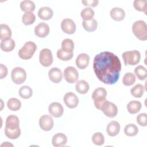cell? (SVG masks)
Here are the masks:
<instances>
[{"label":"cell","instance_id":"obj_1","mask_svg":"<svg viewBox=\"0 0 147 147\" xmlns=\"http://www.w3.org/2000/svg\"><path fill=\"white\" fill-rule=\"evenodd\" d=\"M93 69L100 81L106 84H113L118 80L121 63L117 55L112 52L105 51L95 56Z\"/></svg>","mask_w":147,"mask_h":147},{"label":"cell","instance_id":"obj_2","mask_svg":"<svg viewBox=\"0 0 147 147\" xmlns=\"http://www.w3.org/2000/svg\"><path fill=\"white\" fill-rule=\"evenodd\" d=\"M132 31L135 36L140 40H146L147 25L145 21L138 20L134 22L132 26Z\"/></svg>","mask_w":147,"mask_h":147},{"label":"cell","instance_id":"obj_3","mask_svg":"<svg viewBox=\"0 0 147 147\" xmlns=\"http://www.w3.org/2000/svg\"><path fill=\"white\" fill-rule=\"evenodd\" d=\"M37 49L36 44L32 41L25 42L24 46L19 50L18 56L23 60H28L32 57Z\"/></svg>","mask_w":147,"mask_h":147},{"label":"cell","instance_id":"obj_4","mask_svg":"<svg viewBox=\"0 0 147 147\" xmlns=\"http://www.w3.org/2000/svg\"><path fill=\"white\" fill-rule=\"evenodd\" d=\"M122 57L125 65H135L141 59L140 53L137 50L126 51L122 53Z\"/></svg>","mask_w":147,"mask_h":147},{"label":"cell","instance_id":"obj_5","mask_svg":"<svg viewBox=\"0 0 147 147\" xmlns=\"http://www.w3.org/2000/svg\"><path fill=\"white\" fill-rule=\"evenodd\" d=\"M106 95L107 91L103 87H98L93 91L92 98L94 100V105L97 109L101 110L103 103L106 100Z\"/></svg>","mask_w":147,"mask_h":147},{"label":"cell","instance_id":"obj_6","mask_svg":"<svg viewBox=\"0 0 147 147\" xmlns=\"http://www.w3.org/2000/svg\"><path fill=\"white\" fill-rule=\"evenodd\" d=\"M11 78L12 81L17 84L23 83L26 79V73L21 67H15L11 71Z\"/></svg>","mask_w":147,"mask_h":147},{"label":"cell","instance_id":"obj_7","mask_svg":"<svg viewBox=\"0 0 147 147\" xmlns=\"http://www.w3.org/2000/svg\"><path fill=\"white\" fill-rule=\"evenodd\" d=\"M39 61L40 64L45 67H49L53 63V56L51 50L47 48H44L40 52Z\"/></svg>","mask_w":147,"mask_h":147},{"label":"cell","instance_id":"obj_8","mask_svg":"<svg viewBox=\"0 0 147 147\" xmlns=\"http://www.w3.org/2000/svg\"><path fill=\"white\" fill-rule=\"evenodd\" d=\"M104 114L108 117H115L118 113V108L117 106L112 102L106 100L103 103L101 110Z\"/></svg>","mask_w":147,"mask_h":147},{"label":"cell","instance_id":"obj_9","mask_svg":"<svg viewBox=\"0 0 147 147\" xmlns=\"http://www.w3.org/2000/svg\"><path fill=\"white\" fill-rule=\"evenodd\" d=\"M65 80L69 83H75L79 79V74L77 69L72 66L67 67L64 71Z\"/></svg>","mask_w":147,"mask_h":147},{"label":"cell","instance_id":"obj_10","mask_svg":"<svg viewBox=\"0 0 147 147\" xmlns=\"http://www.w3.org/2000/svg\"><path fill=\"white\" fill-rule=\"evenodd\" d=\"M39 125L42 130L44 131H49L53 127V119L49 115H43L40 118Z\"/></svg>","mask_w":147,"mask_h":147},{"label":"cell","instance_id":"obj_11","mask_svg":"<svg viewBox=\"0 0 147 147\" xmlns=\"http://www.w3.org/2000/svg\"><path fill=\"white\" fill-rule=\"evenodd\" d=\"M65 105L69 109H74L77 107L79 103L78 97L73 92H69L66 93L63 98Z\"/></svg>","mask_w":147,"mask_h":147},{"label":"cell","instance_id":"obj_12","mask_svg":"<svg viewBox=\"0 0 147 147\" xmlns=\"http://www.w3.org/2000/svg\"><path fill=\"white\" fill-rule=\"evenodd\" d=\"M61 28L64 33L72 34L76 31V25L71 19L65 18L61 22Z\"/></svg>","mask_w":147,"mask_h":147},{"label":"cell","instance_id":"obj_13","mask_svg":"<svg viewBox=\"0 0 147 147\" xmlns=\"http://www.w3.org/2000/svg\"><path fill=\"white\" fill-rule=\"evenodd\" d=\"M49 33V27L47 24L44 22L39 23L35 26L34 33L39 37L44 38L48 35Z\"/></svg>","mask_w":147,"mask_h":147},{"label":"cell","instance_id":"obj_14","mask_svg":"<svg viewBox=\"0 0 147 147\" xmlns=\"http://www.w3.org/2000/svg\"><path fill=\"white\" fill-rule=\"evenodd\" d=\"M49 114L54 117H60L64 112V109L63 106L58 102H53L49 106L48 108Z\"/></svg>","mask_w":147,"mask_h":147},{"label":"cell","instance_id":"obj_15","mask_svg":"<svg viewBox=\"0 0 147 147\" xmlns=\"http://www.w3.org/2000/svg\"><path fill=\"white\" fill-rule=\"evenodd\" d=\"M19 124V118L14 115H10L6 118L5 122V128L10 130L17 129L20 128Z\"/></svg>","mask_w":147,"mask_h":147},{"label":"cell","instance_id":"obj_16","mask_svg":"<svg viewBox=\"0 0 147 147\" xmlns=\"http://www.w3.org/2000/svg\"><path fill=\"white\" fill-rule=\"evenodd\" d=\"M90 57L87 54L81 53L78 56L76 59V65L80 69H85L89 64Z\"/></svg>","mask_w":147,"mask_h":147},{"label":"cell","instance_id":"obj_17","mask_svg":"<svg viewBox=\"0 0 147 147\" xmlns=\"http://www.w3.org/2000/svg\"><path fill=\"white\" fill-rule=\"evenodd\" d=\"M48 76L49 79L55 83H59L63 78L61 71L56 67H53L49 71Z\"/></svg>","mask_w":147,"mask_h":147},{"label":"cell","instance_id":"obj_18","mask_svg":"<svg viewBox=\"0 0 147 147\" xmlns=\"http://www.w3.org/2000/svg\"><path fill=\"white\" fill-rule=\"evenodd\" d=\"M67 137L62 133H56L53 136L52 140V145L55 147L64 146L67 144Z\"/></svg>","mask_w":147,"mask_h":147},{"label":"cell","instance_id":"obj_19","mask_svg":"<svg viewBox=\"0 0 147 147\" xmlns=\"http://www.w3.org/2000/svg\"><path fill=\"white\" fill-rule=\"evenodd\" d=\"M120 125L116 121H112L107 126L106 131L109 136L114 137L117 136L120 130Z\"/></svg>","mask_w":147,"mask_h":147},{"label":"cell","instance_id":"obj_20","mask_svg":"<svg viewBox=\"0 0 147 147\" xmlns=\"http://www.w3.org/2000/svg\"><path fill=\"white\" fill-rule=\"evenodd\" d=\"M110 16L115 21H122L125 17L124 10L120 7H114L110 11Z\"/></svg>","mask_w":147,"mask_h":147},{"label":"cell","instance_id":"obj_21","mask_svg":"<svg viewBox=\"0 0 147 147\" xmlns=\"http://www.w3.org/2000/svg\"><path fill=\"white\" fill-rule=\"evenodd\" d=\"M53 15L52 9L49 7H42L38 11V16L43 20H50Z\"/></svg>","mask_w":147,"mask_h":147},{"label":"cell","instance_id":"obj_22","mask_svg":"<svg viewBox=\"0 0 147 147\" xmlns=\"http://www.w3.org/2000/svg\"><path fill=\"white\" fill-rule=\"evenodd\" d=\"M11 30L9 26L6 24L0 25V39L1 41L11 38Z\"/></svg>","mask_w":147,"mask_h":147},{"label":"cell","instance_id":"obj_23","mask_svg":"<svg viewBox=\"0 0 147 147\" xmlns=\"http://www.w3.org/2000/svg\"><path fill=\"white\" fill-rule=\"evenodd\" d=\"M142 107V104L138 100H131L127 105V110L130 114H134L138 113Z\"/></svg>","mask_w":147,"mask_h":147},{"label":"cell","instance_id":"obj_24","mask_svg":"<svg viewBox=\"0 0 147 147\" xmlns=\"http://www.w3.org/2000/svg\"><path fill=\"white\" fill-rule=\"evenodd\" d=\"M1 49L4 52H10L15 47V41L13 39L10 38L6 40H3L1 42Z\"/></svg>","mask_w":147,"mask_h":147},{"label":"cell","instance_id":"obj_25","mask_svg":"<svg viewBox=\"0 0 147 147\" xmlns=\"http://www.w3.org/2000/svg\"><path fill=\"white\" fill-rule=\"evenodd\" d=\"M89 88L90 87L88 83L84 80H80L78 81L75 86L76 91L81 94H86L88 91Z\"/></svg>","mask_w":147,"mask_h":147},{"label":"cell","instance_id":"obj_26","mask_svg":"<svg viewBox=\"0 0 147 147\" xmlns=\"http://www.w3.org/2000/svg\"><path fill=\"white\" fill-rule=\"evenodd\" d=\"M20 8L26 12H32L35 9V5L34 2L30 0H24L20 3Z\"/></svg>","mask_w":147,"mask_h":147},{"label":"cell","instance_id":"obj_27","mask_svg":"<svg viewBox=\"0 0 147 147\" xmlns=\"http://www.w3.org/2000/svg\"><path fill=\"white\" fill-rule=\"evenodd\" d=\"M7 106L8 109L11 111H17L21 106V102L17 98H12L8 100L7 102Z\"/></svg>","mask_w":147,"mask_h":147},{"label":"cell","instance_id":"obj_28","mask_svg":"<svg viewBox=\"0 0 147 147\" xmlns=\"http://www.w3.org/2000/svg\"><path fill=\"white\" fill-rule=\"evenodd\" d=\"M144 87L141 84H137L130 90L131 94L135 98H141L144 93Z\"/></svg>","mask_w":147,"mask_h":147},{"label":"cell","instance_id":"obj_29","mask_svg":"<svg viewBox=\"0 0 147 147\" xmlns=\"http://www.w3.org/2000/svg\"><path fill=\"white\" fill-rule=\"evenodd\" d=\"M74 48V41L70 38H65L61 42V49L65 52H73Z\"/></svg>","mask_w":147,"mask_h":147},{"label":"cell","instance_id":"obj_30","mask_svg":"<svg viewBox=\"0 0 147 147\" xmlns=\"http://www.w3.org/2000/svg\"><path fill=\"white\" fill-rule=\"evenodd\" d=\"M138 132V127L133 123H130L125 127L124 129V133L125 134L129 137L135 136L137 134Z\"/></svg>","mask_w":147,"mask_h":147},{"label":"cell","instance_id":"obj_31","mask_svg":"<svg viewBox=\"0 0 147 147\" xmlns=\"http://www.w3.org/2000/svg\"><path fill=\"white\" fill-rule=\"evenodd\" d=\"M94 11L91 7H87L83 9L80 13L82 18L84 21H90L93 19L94 16Z\"/></svg>","mask_w":147,"mask_h":147},{"label":"cell","instance_id":"obj_32","mask_svg":"<svg viewBox=\"0 0 147 147\" xmlns=\"http://www.w3.org/2000/svg\"><path fill=\"white\" fill-rule=\"evenodd\" d=\"M83 26L84 29L87 32H94L95 31L98 26L97 21L95 19H92L90 21H83Z\"/></svg>","mask_w":147,"mask_h":147},{"label":"cell","instance_id":"obj_33","mask_svg":"<svg viewBox=\"0 0 147 147\" xmlns=\"http://www.w3.org/2000/svg\"><path fill=\"white\" fill-rule=\"evenodd\" d=\"M36 20V16L32 12H26L22 17V21L25 25H32Z\"/></svg>","mask_w":147,"mask_h":147},{"label":"cell","instance_id":"obj_34","mask_svg":"<svg viewBox=\"0 0 147 147\" xmlns=\"http://www.w3.org/2000/svg\"><path fill=\"white\" fill-rule=\"evenodd\" d=\"M134 73L137 77L141 80L146 79L147 77L146 69L142 65H140L136 67L134 69Z\"/></svg>","mask_w":147,"mask_h":147},{"label":"cell","instance_id":"obj_35","mask_svg":"<svg viewBox=\"0 0 147 147\" xmlns=\"http://www.w3.org/2000/svg\"><path fill=\"white\" fill-rule=\"evenodd\" d=\"M33 94L32 88L28 86H24L19 90V95L24 99L30 98Z\"/></svg>","mask_w":147,"mask_h":147},{"label":"cell","instance_id":"obj_36","mask_svg":"<svg viewBox=\"0 0 147 147\" xmlns=\"http://www.w3.org/2000/svg\"><path fill=\"white\" fill-rule=\"evenodd\" d=\"M134 7L136 10L144 11L146 14L147 1L146 0H135L133 2Z\"/></svg>","mask_w":147,"mask_h":147},{"label":"cell","instance_id":"obj_37","mask_svg":"<svg viewBox=\"0 0 147 147\" xmlns=\"http://www.w3.org/2000/svg\"><path fill=\"white\" fill-rule=\"evenodd\" d=\"M136 82V76L134 74L131 72L126 73L122 79L123 84L126 86H130L133 85Z\"/></svg>","mask_w":147,"mask_h":147},{"label":"cell","instance_id":"obj_38","mask_svg":"<svg viewBox=\"0 0 147 147\" xmlns=\"http://www.w3.org/2000/svg\"><path fill=\"white\" fill-rule=\"evenodd\" d=\"M5 134L7 138L11 140H14L18 138L21 135V130L20 128L14 130H10L5 128Z\"/></svg>","mask_w":147,"mask_h":147},{"label":"cell","instance_id":"obj_39","mask_svg":"<svg viewBox=\"0 0 147 147\" xmlns=\"http://www.w3.org/2000/svg\"><path fill=\"white\" fill-rule=\"evenodd\" d=\"M74 56L73 52H65L61 49H59L57 52V57L62 61L70 60Z\"/></svg>","mask_w":147,"mask_h":147},{"label":"cell","instance_id":"obj_40","mask_svg":"<svg viewBox=\"0 0 147 147\" xmlns=\"http://www.w3.org/2000/svg\"><path fill=\"white\" fill-rule=\"evenodd\" d=\"M92 141L95 145L100 146L103 145L105 142V137L102 133L97 132L93 134L92 137Z\"/></svg>","mask_w":147,"mask_h":147},{"label":"cell","instance_id":"obj_41","mask_svg":"<svg viewBox=\"0 0 147 147\" xmlns=\"http://www.w3.org/2000/svg\"><path fill=\"white\" fill-rule=\"evenodd\" d=\"M137 122L142 126L147 125V115L146 113H141L137 116Z\"/></svg>","mask_w":147,"mask_h":147},{"label":"cell","instance_id":"obj_42","mask_svg":"<svg viewBox=\"0 0 147 147\" xmlns=\"http://www.w3.org/2000/svg\"><path fill=\"white\" fill-rule=\"evenodd\" d=\"M82 3L86 6H90L91 7H95L98 5L99 1L98 0H84L82 1Z\"/></svg>","mask_w":147,"mask_h":147},{"label":"cell","instance_id":"obj_43","mask_svg":"<svg viewBox=\"0 0 147 147\" xmlns=\"http://www.w3.org/2000/svg\"><path fill=\"white\" fill-rule=\"evenodd\" d=\"M7 75V68L3 64H0V79H2Z\"/></svg>","mask_w":147,"mask_h":147}]
</instances>
